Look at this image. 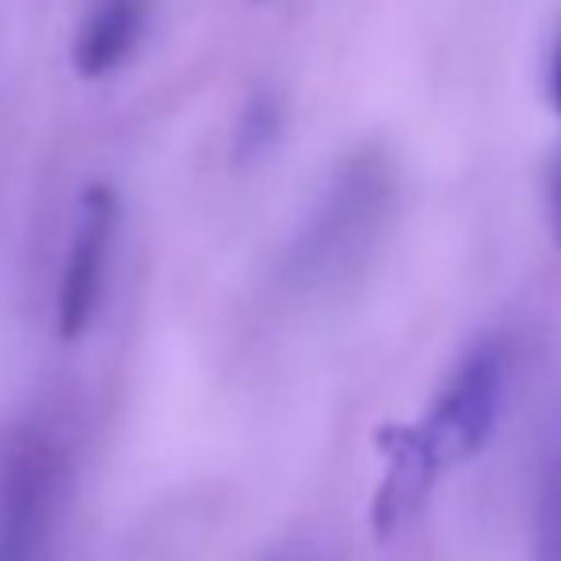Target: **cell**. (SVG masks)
<instances>
[{
  "instance_id": "obj_1",
  "label": "cell",
  "mask_w": 561,
  "mask_h": 561,
  "mask_svg": "<svg viewBox=\"0 0 561 561\" xmlns=\"http://www.w3.org/2000/svg\"><path fill=\"white\" fill-rule=\"evenodd\" d=\"M504 386H508V355H504L501 340H478L455 363L447 382L432 398L424 421L413 424L416 439L439 470L470 462L493 439L504 405Z\"/></svg>"
},
{
  "instance_id": "obj_2",
  "label": "cell",
  "mask_w": 561,
  "mask_h": 561,
  "mask_svg": "<svg viewBox=\"0 0 561 561\" xmlns=\"http://www.w3.org/2000/svg\"><path fill=\"white\" fill-rule=\"evenodd\" d=\"M115 252V207L100 195L89 203L81 222L73 229L66 264L58 279V333L81 336L92 325L100 302H104L107 275H112Z\"/></svg>"
},
{
  "instance_id": "obj_3",
  "label": "cell",
  "mask_w": 561,
  "mask_h": 561,
  "mask_svg": "<svg viewBox=\"0 0 561 561\" xmlns=\"http://www.w3.org/2000/svg\"><path fill=\"white\" fill-rule=\"evenodd\" d=\"M378 450L386 455V473L382 485L370 504V527L378 539H390L393 531L409 524L413 512H421V504L428 501L432 485L439 481V466L432 462V455L416 439L413 424H390L378 432Z\"/></svg>"
},
{
  "instance_id": "obj_4",
  "label": "cell",
  "mask_w": 561,
  "mask_h": 561,
  "mask_svg": "<svg viewBox=\"0 0 561 561\" xmlns=\"http://www.w3.org/2000/svg\"><path fill=\"white\" fill-rule=\"evenodd\" d=\"M141 35V0H100L77 38V61L84 73H107L130 54Z\"/></svg>"
},
{
  "instance_id": "obj_5",
  "label": "cell",
  "mask_w": 561,
  "mask_h": 561,
  "mask_svg": "<svg viewBox=\"0 0 561 561\" xmlns=\"http://www.w3.org/2000/svg\"><path fill=\"white\" fill-rule=\"evenodd\" d=\"M531 561H561V444L542 462L539 496H535V542Z\"/></svg>"
},
{
  "instance_id": "obj_6",
  "label": "cell",
  "mask_w": 561,
  "mask_h": 561,
  "mask_svg": "<svg viewBox=\"0 0 561 561\" xmlns=\"http://www.w3.org/2000/svg\"><path fill=\"white\" fill-rule=\"evenodd\" d=\"M547 96L554 115H561V27L554 38V50H550V69H547Z\"/></svg>"
},
{
  "instance_id": "obj_7",
  "label": "cell",
  "mask_w": 561,
  "mask_h": 561,
  "mask_svg": "<svg viewBox=\"0 0 561 561\" xmlns=\"http://www.w3.org/2000/svg\"><path fill=\"white\" fill-rule=\"evenodd\" d=\"M550 226H554V241L561 244V161L550 176Z\"/></svg>"
},
{
  "instance_id": "obj_8",
  "label": "cell",
  "mask_w": 561,
  "mask_h": 561,
  "mask_svg": "<svg viewBox=\"0 0 561 561\" xmlns=\"http://www.w3.org/2000/svg\"><path fill=\"white\" fill-rule=\"evenodd\" d=\"M272 561H306V558H298V554H279V558H272Z\"/></svg>"
}]
</instances>
